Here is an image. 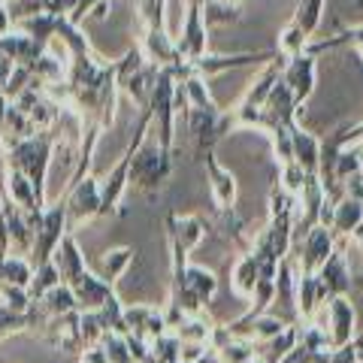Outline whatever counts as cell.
Listing matches in <instances>:
<instances>
[{
    "label": "cell",
    "mask_w": 363,
    "mask_h": 363,
    "mask_svg": "<svg viewBox=\"0 0 363 363\" xmlns=\"http://www.w3.org/2000/svg\"><path fill=\"white\" fill-rule=\"evenodd\" d=\"M0 300H4V306H6V309H13V312H30V306H33L28 288H9V285H4V291H0Z\"/></svg>",
    "instance_id": "8d00e7d4"
},
{
    "label": "cell",
    "mask_w": 363,
    "mask_h": 363,
    "mask_svg": "<svg viewBox=\"0 0 363 363\" xmlns=\"http://www.w3.org/2000/svg\"><path fill=\"white\" fill-rule=\"evenodd\" d=\"M140 52L143 58L149 61L152 67H157V70H179L182 64V55L176 49V37L169 33L164 25H152V28H143V37H140Z\"/></svg>",
    "instance_id": "7c38bea8"
},
{
    "label": "cell",
    "mask_w": 363,
    "mask_h": 363,
    "mask_svg": "<svg viewBox=\"0 0 363 363\" xmlns=\"http://www.w3.org/2000/svg\"><path fill=\"white\" fill-rule=\"evenodd\" d=\"M312 327L324 333L327 345L330 348H342L351 339L357 336V312L354 303H351L348 294H339V297H330L321 309L315 312V318L309 321Z\"/></svg>",
    "instance_id": "5b68a950"
},
{
    "label": "cell",
    "mask_w": 363,
    "mask_h": 363,
    "mask_svg": "<svg viewBox=\"0 0 363 363\" xmlns=\"http://www.w3.org/2000/svg\"><path fill=\"white\" fill-rule=\"evenodd\" d=\"M124 336H136L143 342H155L157 336L169 333L167 327V315H164V306H124Z\"/></svg>",
    "instance_id": "4fadbf2b"
},
{
    "label": "cell",
    "mask_w": 363,
    "mask_h": 363,
    "mask_svg": "<svg viewBox=\"0 0 363 363\" xmlns=\"http://www.w3.org/2000/svg\"><path fill=\"white\" fill-rule=\"evenodd\" d=\"M203 167H206V182H209V194H212V203L218 212H230L236 209V197H240V185H236V176L227 169L215 149H206L200 155Z\"/></svg>",
    "instance_id": "8fae6325"
},
{
    "label": "cell",
    "mask_w": 363,
    "mask_h": 363,
    "mask_svg": "<svg viewBox=\"0 0 363 363\" xmlns=\"http://www.w3.org/2000/svg\"><path fill=\"white\" fill-rule=\"evenodd\" d=\"M73 6H76V0H45L43 13H49V16H70Z\"/></svg>",
    "instance_id": "60d3db41"
},
{
    "label": "cell",
    "mask_w": 363,
    "mask_h": 363,
    "mask_svg": "<svg viewBox=\"0 0 363 363\" xmlns=\"http://www.w3.org/2000/svg\"><path fill=\"white\" fill-rule=\"evenodd\" d=\"M206 0H182V30L176 33V49L182 55V61H194L203 58L209 52V21L203 13Z\"/></svg>",
    "instance_id": "52a82bcc"
},
{
    "label": "cell",
    "mask_w": 363,
    "mask_h": 363,
    "mask_svg": "<svg viewBox=\"0 0 363 363\" xmlns=\"http://www.w3.org/2000/svg\"><path fill=\"white\" fill-rule=\"evenodd\" d=\"M327 363H360L354 339H351L348 345H342V348H333V351H330V357H327Z\"/></svg>",
    "instance_id": "f35d334b"
},
{
    "label": "cell",
    "mask_w": 363,
    "mask_h": 363,
    "mask_svg": "<svg viewBox=\"0 0 363 363\" xmlns=\"http://www.w3.org/2000/svg\"><path fill=\"white\" fill-rule=\"evenodd\" d=\"M169 173H173V152H167L164 145H157L145 133V140L140 143V149L130 161V185L145 191V194H157Z\"/></svg>",
    "instance_id": "277c9868"
},
{
    "label": "cell",
    "mask_w": 363,
    "mask_h": 363,
    "mask_svg": "<svg viewBox=\"0 0 363 363\" xmlns=\"http://www.w3.org/2000/svg\"><path fill=\"white\" fill-rule=\"evenodd\" d=\"M6 30H13V16H9L6 4H0V37H4Z\"/></svg>",
    "instance_id": "ee69618b"
},
{
    "label": "cell",
    "mask_w": 363,
    "mask_h": 363,
    "mask_svg": "<svg viewBox=\"0 0 363 363\" xmlns=\"http://www.w3.org/2000/svg\"><path fill=\"white\" fill-rule=\"evenodd\" d=\"M339 45H351V49H357L360 52V58H363V25H351V28H339V33L333 40H324V43H318V45H309V52H324V49H339Z\"/></svg>",
    "instance_id": "e575fe53"
},
{
    "label": "cell",
    "mask_w": 363,
    "mask_h": 363,
    "mask_svg": "<svg viewBox=\"0 0 363 363\" xmlns=\"http://www.w3.org/2000/svg\"><path fill=\"white\" fill-rule=\"evenodd\" d=\"M206 218L203 215H179V212H167V240L179 242L185 252H194L206 236Z\"/></svg>",
    "instance_id": "d6986e66"
},
{
    "label": "cell",
    "mask_w": 363,
    "mask_h": 363,
    "mask_svg": "<svg viewBox=\"0 0 363 363\" xmlns=\"http://www.w3.org/2000/svg\"><path fill=\"white\" fill-rule=\"evenodd\" d=\"M133 257H136V248H130V245L109 248V252L104 255V260H100V272H97V276L104 281H109V285H116L124 272H128V267L133 264Z\"/></svg>",
    "instance_id": "f546056e"
},
{
    "label": "cell",
    "mask_w": 363,
    "mask_h": 363,
    "mask_svg": "<svg viewBox=\"0 0 363 363\" xmlns=\"http://www.w3.org/2000/svg\"><path fill=\"white\" fill-rule=\"evenodd\" d=\"M9 255V227L4 221V215H0V257Z\"/></svg>",
    "instance_id": "7bdbcfd3"
},
{
    "label": "cell",
    "mask_w": 363,
    "mask_h": 363,
    "mask_svg": "<svg viewBox=\"0 0 363 363\" xmlns=\"http://www.w3.org/2000/svg\"><path fill=\"white\" fill-rule=\"evenodd\" d=\"M285 327H288V321H281V318L269 315V312H260V315L236 318L233 324H227V330L236 333V336H242V339H252V342L257 345V342H267V339L279 336Z\"/></svg>",
    "instance_id": "ffe728a7"
},
{
    "label": "cell",
    "mask_w": 363,
    "mask_h": 363,
    "mask_svg": "<svg viewBox=\"0 0 363 363\" xmlns=\"http://www.w3.org/2000/svg\"><path fill=\"white\" fill-rule=\"evenodd\" d=\"M179 363H188V360H179Z\"/></svg>",
    "instance_id": "681fc988"
},
{
    "label": "cell",
    "mask_w": 363,
    "mask_h": 363,
    "mask_svg": "<svg viewBox=\"0 0 363 363\" xmlns=\"http://www.w3.org/2000/svg\"><path fill=\"white\" fill-rule=\"evenodd\" d=\"M4 203H6V200H4V197H0V215H4Z\"/></svg>",
    "instance_id": "7dc6e473"
},
{
    "label": "cell",
    "mask_w": 363,
    "mask_h": 363,
    "mask_svg": "<svg viewBox=\"0 0 363 363\" xmlns=\"http://www.w3.org/2000/svg\"><path fill=\"white\" fill-rule=\"evenodd\" d=\"M324 9H327V0H297V9H294L291 21L306 33V37L312 40V37H315V30L321 28Z\"/></svg>",
    "instance_id": "1f68e13d"
},
{
    "label": "cell",
    "mask_w": 363,
    "mask_h": 363,
    "mask_svg": "<svg viewBox=\"0 0 363 363\" xmlns=\"http://www.w3.org/2000/svg\"><path fill=\"white\" fill-rule=\"evenodd\" d=\"M185 281H188V291L194 294L200 306H209V300L215 297V291H218V276H215L212 269L200 267V264H188Z\"/></svg>",
    "instance_id": "83f0119b"
},
{
    "label": "cell",
    "mask_w": 363,
    "mask_h": 363,
    "mask_svg": "<svg viewBox=\"0 0 363 363\" xmlns=\"http://www.w3.org/2000/svg\"><path fill=\"white\" fill-rule=\"evenodd\" d=\"M363 224V200L342 194L336 203H330V215H327V227L333 230L336 240L348 242Z\"/></svg>",
    "instance_id": "e0dca14e"
},
{
    "label": "cell",
    "mask_w": 363,
    "mask_h": 363,
    "mask_svg": "<svg viewBox=\"0 0 363 363\" xmlns=\"http://www.w3.org/2000/svg\"><path fill=\"white\" fill-rule=\"evenodd\" d=\"M33 327H43V315L30 306V312H13V309H0V342L6 336H16V333H25L33 330Z\"/></svg>",
    "instance_id": "4dcf8cb0"
},
{
    "label": "cell",
    "mask_w": 363,
    "mask_h": 363,
    "mask_svg": "<svg viewBox=\"0 0 363 363\" xmlns=\"http://www.w3.org/2000/svg\"><path fill=\"white\" fill-rule=\"evenodd\" d=\"M30 227H33V248H30V264L40 267L45 260H52L55 248L64 240V233L70 230V218H67V203L64 197L55 203H45V206L30 215Z\"/></svg>",
    "instance_id": "3957f363"
},
{
    "label": "cell",
    "mask_w": 363,
    "mask_h": 363,
    "mask_svg": "<svg viewBox=\"0 0 363 363\" xmlns=\"http://www.w3.org/2000/svg\"><path fill=\"white\" fill-rule=\"evenodd\" d=\"M79 363H109V357H106V351L100 345H91V348L79 351Z\"/></svg>",
    "instance_id": "b9f144b4"
},
{
    "label": "cell",
    "mask_w": 363,
    "mask_h": 363,
    "mask_svg": "<svg viewBox=\"0 0 363 363\" xmlns=\"http://www.w3.org/2000/svg\"><path fill=\"white\" fill-rule=\"evenodd\" d=\"M176 76L173 70H157L155 76V85H152V94H149V104H145V109H149V136L164 145L167 152H173L176 145Z\"/></svg>",
    "instance_id": "7a4b0ae2"
},
{
    "label": "cell",
    "mask_w": 363,
    "mask_h": 363,
    "mask_svg": "<svg viewBox=\"0 0 363 363\" xmlns=\"http://www.w3.org/2000/svg\"><path fill=\"white\" fill-rule=\"evenodd\" d=\"M260 281V267H257V260L255 255L248 252H240L233 260V269H230V288L240 294L242 300H252V294H255V285Z\"/></svg>",
    "instance_id": "cb8c5ba5"
},
{
    "label": "cell",
    "mask_w": 363,
    "mask_h": 363,
    "mask_svg": "<svg viewBox=\"0 0 363 363\" xmlns=\"http://www.w3.org/2000/svg\"><path fill=\"white\" fill-rule=\"evenodd\" d=\"M281 82L288 85L294 100H297L300 109H303L309 104V97L315 94V85H318V58L309 49L294 55V58H285V64H281Z\"/></svg>",
    "instance_id": "30bf717a"
},
{
    "label": "cell",
    "mask_w": 363,
    "mask_h": 363,
    "mask_svg": "<svg viewBox=\"0 0 363 363\" xmlns=\"http://www.w3.org/2000/svg\"><path fill=\"white\" fill-rule=\"evenodd\" d=\"M318 281H321V288L327 297H339V294H351L354 288V279H351V264H348V255H345V242L339 240L333 255L324 260L321 269L315 272Z\"/></svg>",
    "instance_id": "9a60e30c"
},
{
    "label": "cell",
    "mask_w": 363,
    "mask_h": 363,
    "mask_svg": "<svg viewBox=\"0 0 363 363\" xmlns=\"http://www.w3.org/2000/svg\"><path fill=\"white\" fill-rule=\"evenodd\" d=\"M330 300L321 288L315 272H294V312H297L300 327H306L315 318V312Z\"/></svg>",
    "instance_id": "2e32d148"
},
{
    "label": "cell",
    "mask_w": 363,
    "mask_h": 363,
    "mask_svg": "<svg viewBox=\"0 0 363 363\" xmlns=\"http://www.w3.org/2000/svg\"><path fill=\"white\" fill-rule=\"evenodd\" d=\"M209 348L224 363H248V360H255V342H252V339H242V336L230 333V330H227V324H215L212 327Z\"/></svg>",
    "instance_id": "ac0fdd59"
},
{
    "label": "cell",
    "mask_w": 363,
    "mask_h": 363,
    "mask_svg": "<svg viewBox=\"0 0 363 363\" xmlns=\"http://www.w3.org/2000/svg\"><path fill=\"white\" fill-rule=\"evenodd\" d=\"M221 4H227V6H240L242 0H221Z\"/></svg>",
    "instance_id": "bcb514c9"
},
{
    "label": "cell",
    "mask_w": 363,
    "mask_h": 363,
    "mask_svg": "<svg viewBox=\"0 0 363 363\" xmlns=\"http://www.w3.org/2000/svg\"><path fill=\"white\" fill-rule=\"evenodd\" d=\"M33 279V264L25 255H6L0 257V281L9 288H28Z\"/></svg>",
    "instance_id": "f1b7e54d"
},
{
    "label": "cell",
    "mask_w": 363,
    "mask_h": 363,
    "mask_svg": "<svg viewBox=\"0 0 363 363\" xmlns=\"http://www.w3.org/2000/svg\"><path fill=\"white\" fill-rule=\"evenodd\" d=\"M212 327H215V321L209 318V312H197V315H182L179 324L169 327V333H173L179 342H203V345H209Z\"/></svg>",
    "instance_id": "d4e9b609"
},
{
    "label": "cell",
    "mask_w": 363,
    "mask_h": 363,
    "mask_svg": "<svg viewBox=\"0 0 363 363\" xmlns=\"http://www.w3.org/2000/svg\"><path fill=\"white\" fill-rule=\"evenodd\" d=\"M4 191H6V200L13 203V206H18L21 212H28V215H37L45 206V203H40L30 179L16 167H4Z\"/></svg>",
    "instance_id": "44dd1931"
},
{
    "label": "cell",
    "mask_w": 363,
    "mask_h": 363,
    "mask_svg": "<svg viewBox=\"0 0 363 363\" xmlns=\"http://www.w3.org/2000/svg\"><path fill=\"white\" fill-rule=\"evenodd\" d=\"M97 4H104V0H76V6H73V13L67 16L73 21V25H79L82 28V21H88V16H91V9H94Z\"/></svg>",
    "instance_id": "ab89813d"
},
{
    "label": "cell",
    "mask_w": 363,
    "mask_h": 363,
    "mask_svg": "<svg viewBox=\"0 0 363 363\" xmlns=\"http://www.w3.org/2000/svg\"><path fill=\"white\" fill-rule=\"evenodd\" d=\"M0 309H4V300H0Z\"/></svg>",
    "instance_id": "c3c4849f"
},
{
    "label": "cell",
    "mask_w": 363,
    "mask_h": 363,
    "mask_svg": "<svg viewBox=\"0 0 363 363\" xmlns=\"http://www.w3.org/2000/svg\"><path fill=\"white\" fill-rule=\"evenodd\" d=\"M64 281H67V285H70V291H73L76 309H79V312H100L104 306H109L112 300L118 297V294H116V285L104 281V279H100L88 264H85V267H79L73 276H67Z\"/></svg>",
    "instance_id": "ba28073f"
},
{
    "label": "cell",
    "mask_w": 363,
    "mask_h": 363,
    "mask_svg": "<svg viewBox=\"0 0 363 363\" xmlns=\"http://www.w3.org/2000/svg\"><path fill=\"white\" fill-rule=\"evenodd\" d=\"M64 203H67V218H70V230L79 224H88L100 218V179L85 173L79 182L67 185L64 191Z\"/></svg>",
    "instance_id": "9c48e42d"
},
{
    "label": "cell",
    "mask_w": 363,
    "mask_h": 363,
    "mask_svg": "<svg viewBox=\"0 0 363 363\" xmlns=\"http://www.w3.org/2000/svg\"><path fill=\"white\" fill-rule=\"evenodd\" d=\"M33 309H37L45 318H55V315H64V312H73L76 309V297L67 281H61V285H55L52 291H45L40 300H33Z\"/></svg>",
    "instance_id": "4316f807"
},
{
    "label": "cell",
    "mask_w": 363,
    "mask_h": 363,
    "mask_svg": "<svg viewBox=\"0 0 363 363\" xmlns=\"http://www.w3.org/2000/svg\"><path fill=\"white\" fill-rule=\"evenodd\" d=\"M297 339H300V327L288 324L279 336H272V339H267V342L255 345V360L257 363H279L294 345H297Z\"/></svg>",
    "instance_id": "484cf974"
},
{
    "label": "cell",
    "mask_w": 363,
    "mask_h": 363,
    "mask_svg": "<svg viewBox=\"0 0 363 363\" xmlns=\"http://www.w3.org/2000/svg\"><path fill=\"white\" fill-rule=\"evenodd\" d=\"M55 145H58V133L55 130H37L33 136H25V140L4 143V164L21 169L30 179L40 203H45V179H49Z\"/></svg>",
    "instance_id": "6da1fadb"
},
{
    "label": "cell",
    "mask_w": 363,
    "mask_h": 363,
    "mask_svg": "<svg viewBox=\"0 0 363 363\" xmlns=\"http://www.w3.org/2000/svg\"><path fill=\"white\" fill-rule=\"evenodd\" d=\"M0 4H6V0H0Z\"/></svg>",
    "instance_id": "f907efd6"
},
{
    "label": "cell",
    "mask_w": 363,
    "mask_h": 363,
    "mask_svg": "<svg viewBox=\"0 0 363 363\" xmlns=\"http://www.w3.org/2000/svg\"><path fill=\"white\" fill-rule=\"evenodd\" d=\"M303 167L297 164V161H288V164H279V185L285 188V191H291V194H297L300 191V185H303Z\"/></svg>",
    "instance_id": "d590c367"
},
{
    "label": "cell",
    "mask_w": 363,
    "mask_h": 363,
    "mask_svg": "<svg viewBox=\"0 0 363 363\" xmlns=\"http://www.w3.org/2000/svg\"><path fill=\"white\" fill-rule=\"evenodd\" d=\"M40 52H43L40 45L33 43L25 30H18V28L6 30L4 37H0V55L13 61V67H30L33 61L40 58Z\"/></svg>",
    "instance_id": "603a6c76"
},
{
    "label": "cell",
    "mask_w": 363,
    "mask_h": 363,
    "mask_svg": "<svg viewBox=\"0 0 363 363\" xmlns=\"http://www.w3.org/2000/svg\"><path fill=\"white\" fill-rule=\"evenodd\" d=\"M43 6H45V0H6V9H9V16H13V25L21 21V18H28V16L43 13Z\"/></svg>",
    "instance_id": "74e56055"
},
{
    "label": "cell",
    "mask_w": 363,
    "mask_h": 363,
    "mask_svg": "<svg viewBox=\"0 0 363 363\" xmlns=\"http://www.w3.org/2000/svg\"><path fill=\"white\" fill-rule=\"evenodd\" d=\"M336 242L339 240L327 224H315L312 230H306L303 236H297V240H291L288 260H291L294 272H318L324 260L333 255Z\"/></svg>",
    "instance_id": "8992f818"
},
{
    "label": "cell",
    "mask_w": 363,
    "mask_h": 363,
    "mask_svg": "<svg viewBox=\"0 0 363 363\" xmlns=\"http://www.w3.org/2000/svg\"><path fill=\"white\" fill-rule=\"evenodd\" d=\"M291 161H297L303 167V173H318V164H321V136L309 133L303 124H294L291 128Z\"/></svg>",
    "instance_id": "7402d4cb"
},
{
    "label": "cell",
    "mask_w": 363,
    "mask_h": 363,
    "mask_svg": "<svg viewBox=\"0 0 363 363\" xmlns=\"http://www.w3.org/2000/svg\"><path fill=\"white\" fill-rule=\"evenodd\" d=\"M309 37H306V33L294 25V21H288L285 28L279 30V45H276V52L281 55V58H294V55H300V52H306L309 49Z\"/></svg>",
    "instance_id": "836d02e7"
},
{
    "label": "cell",
    "mask_w": 363,
    "mask_h": 363,
    "mask_svg": "<svg viewBox=\"0 0 363 363\" xmlns=\"http://www.w3.org/2000/svg\"><path fill=\"white\" fill-rule=\"evenodd\" d=\"M43 330H45V339H49L55 348H61V351L79 354V351L85 348V342H82V312L79 309L55 315V318H45Z\"/></svg>",
    "instance_id": "5bb4252c"
},
{
    "label": "cell",
    "mask_w": 363,
    "mask_h": 363,
    "mask_svg": "<svg viewBox=\"0 0 363 363\" xmlns=\"http://www.w3.org/2000/svg\"><path fill=\"white\" fill-rule=\"evenodd\" d=\"M354 345H357V357H360V363H363V333L354 336Z\"/></svg>",
    "instance_id": "f6af8a7d"
},
{
    "label": "cell",
    "mask_w": 363,
    "mask_h": 363,
    "mask_svg": "<svg viewBox=\"0 0 363 363\" xmlns=\"http://www.w3.org/2000/svg\"><path fill=\"white\" fill-rule=\"evenodd\" d=\"M55 285H61V272H58V267H55V260H45V264L33 267V279H30V285H28L30 300H40L43 294L52 291Z\"/></svg>",
    "instance_id": "d6a6232c"
}]
</instances>
